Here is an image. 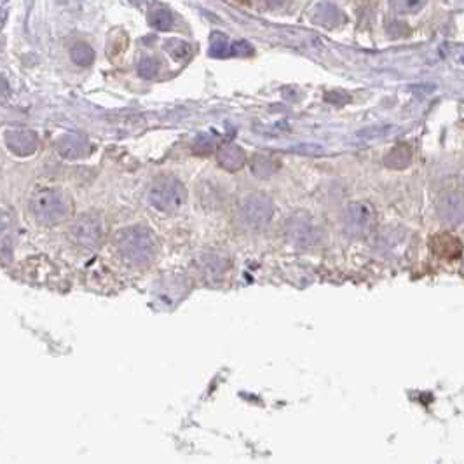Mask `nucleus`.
Segmentation results:
<instances>
[{"label": "nucleus", "instance_id": "6ab92c4d", "mask_svg": "<svg viewBox=\"0 0 464 464\" xmlns=\"http://www.w3.org/2000/svg\"><path fill=\"white\" fill-rule=\"evenodd\" d=\"M164 49L171 55L173 60H185L189 55H191V46L184 41H177V39H171V41H166L164 44Z\"/></svg>", "mask_w": 464, "mask_h": 464}, {"label": "nucleus", "instance_id": "9d476101", "mask_svg": "<svg viewBox=\"0 0 464 464\" xmlns=\"http://www.w3.org/2000/svg\"><path fill=\"white\" fill-rule=\"evenodd\" d=\"M430 248L435 255L442 257V259H458L463 253V245L459 238L454 234H437L430 239Z\"/></svg>", "mask_w": 464, "mask_h": 464}, {"label": "nucleus", "instance_id": "f3484780", "mask_svg": "<svg viewBox=\"0 0 464 464\" xmlns=\"http://www.w3.org/2000/svg\"><path fill=\"white\" fill-rule=\"evenodd\" d=\"M149 23H151L156 30L166 32L173 27V14H171L168 9L159 7V9H154L151 13V16H149Z\"/></svg>", "mask_w": 464, "mask_h": 464}, {"label": "nucleus", "instance_id": "ddd939ff", "mask_svg": "<svg viewBox=\"0 0 464 464\" xmlns=\"http://www.w3.org/2000/svg\"><path fill=\"white\" fill-rule=\"evenodd\" d=\"M250 170L257 178H269L280 170V161L271 154H255L250 159Z\"/></svg>", "mask_w": 464, "mask_h": 464}, {"label": "nucleus", "instance_id": "20e7f679", "mask_svg": "<svg viewBox=\"0 0 464 464\" xmlns=\"http://www.w3.org/2000/svg\"><path fill=\"white\" fill-rule=\"evenodd\" d=\"M273 201L262 194L248 196L239 205V219H241L243 226L253 231L264 229L273 219Z\"/></svg>", "mask_w": 464, "mask_h": 464}, {"label": "nucleus", "instance_id": "4be33fe9", "mask_svg": "<svg viewBox=\"0 0 464 464\" xmlns=\"http://www.w3.org/2000/svg\"><path fill=\"white\" fill-rule=\"evenodd\" d=\"M231 55L232 56H250L253 55V48L246 41H234L231 44Z\"/></svg>", "mask_w": 464, "mask_h": 464}, {"label": "nucleus", "instance_id": "a211bd4d", "mask_svg": "<svg viewBox=\"0 0 464 464\" xmlns=\"http://www.w3.org/2000/svg\"><path fill=\"white\" fill-rule=\"evenodd\" d=\"M210 55L215 58H226L231 55V42L227 41L226 35L213 34L212 44H210Z\"/></svg>", "mask_w": 464, "mask_h": 464}, {"label": "nucleus", "instance_id": "4468645a", "mask_svg": "<svg viewBox=\"0 0 464 464\" xmlns=\"http://www.w3.org/2000/svg\"><path fill=\"white\" fill-rule=\"evenodd\" d=\"M288 234H290V238H294L295 241L301 243V245H313V243H316L318 238V231L314 229V227H311L308 220L304 219H295L294 222H290Z\"/></svg>", "mask_w": 464, "mask_h": 464}, {"label": "nucleus", "instance_id": "aec40b11", "mask_svg": "<svg viewBox=\"0 0 464 464\" xmlns=\"http://www.w3.org/2000/svg\"><path fill=\"white\" fill-rule=\"evenodd\" d=\"M423 6L424 0H391V9L396 14H416Z\"/></svg>", "mask_w": 464, "mask_h": 464}, {"label": "nucleus", "instance_id": "f257e3e1", "mask_svg": "<svg viewBox=\"0 0 464 464\" xmlns=\"http://www.w3.org/2000/svg\"><path fill=\"white\" fill-rule=\"evenodd\" d=\"M30 212L44 226H55L70 215V201L58 189H39L30 199Z\"/></svg>", "mask_w": 464, "mask_h": 464}, {"label": "nucleus", "instance_id": "b1692460", "mask_svg": "<svg viewBox=\"0 0 464 464\" xmlns=\"http://www.w3.org/2000/svg\"><path fill=\"white\" fill-rule=\"evenodd\" d=\"M463 180H464V178H463Z\"/></svg>", "mask_w": 464, "mask_h": 464}, {"label": "nucleus", "instance_id": "39448f33", "mask_svg": "<svg viewBox=\"0 0 464 464\" xmlns=\"http://www.w3.org/2000/svg\"><path fill=\"white\" fill-rule=\"evenodd\" d=\"M344 229L351 236H363L372 231L376 224V210L363 201L349 203L344 210Z\"/></svg>", "mask_w": 464, "mask_h": 464}, {"label": "nucleus", "instance_id": "9b49d317", "mask_svg": "<svg viewBox=\"0 0 464 464\" xmlns=\"http://www.w3.org/2000/svg\"><path fill=\"white\" fill-rule=\"evenodd\" d=\"M58 154L65 159L76 161L89 154V144L84 137L77 133H69L58 140Z\"/></svg>", "mask_w": 464, "mask_h": 464}, {"label": "nucleus", "instance_id": "412c9836", "mask_svg": "<svg viewBox=\"0 0 464 464\" xmlns=\"http://www.w3.org/2000/svg\"><path fill=\"white\" fill-rule=\"evenodd\" d=\"M159 72V62L156 58H144L138 65V74L144 79H152Z\"/></svg>", "mask_w": 464, "mask_h": 464}, {"label": "nucleus", "instance_id": "6e6552de", "mask_svg": "<svg viewBox=\"0 0 464 464\" xmlns=\"http://www.w3.org/2000/svg\"><path fill=\"white\" fill-rule=\"evenodd\" d=\"M6 145L13 154L28 157L39 149V137L32 130H9L6 133Z\"/></svg>", "mask_w": 464, "mask_h": 464}, {"label": "nucleus", "instance_id": "0eeeda50", "mask_svg": "<svg viewBox=\"0 0 464 464\" xmlns=\"http://www.w3.org/2000/svg\"><path fill=\"white\" fill-rule=\"evenodd\" d=\"M438 215L451 226H464V194L447 192L437 203Z\"/></svg>", "mask_w": 464, "mask_h": 464}, {"label": "nucleus", "instance_id": "1a4fd4ad", "mask_svg": "<svg viewBox=\"0 0 464 464\" xmlns=\"http://www.w3.org/2000/svg\"><path fill=\"white\" fill-rule=\"evenodd\" d=\"M311 18H313L314 23L323 28H328V30H334V28L341 27L346 21L344 13L332 2L318 4V6L314 7L313 16Z\"/></svg>", "mask_w": 464, "mask_h": 464}, {"label": "nucleus", "instance_id": "f03ea898", "mask_svg": "<svg viewBox=\"0 0 464 464\" xmlns=\"http://www.w3.org/2000/svg\"><path fill=\"white\" fill-rule=\"evenodd\" d=\"M119 253L133 266L147 264L156 253V238L147 227H131L124 231L119 239Z\"/></svg>", "mask_w": 464, "mask_h": 464}, {"label": "nucleus", "instance_id": "f8f14e48", "mask_svg": "<svg viewBox=\"0 0 464 464\" xmlns=\"http://www.w3.org/2000/svg\"><path fill=\"white\" fill-rule=\"evenodd\" d=\"M245 161L246 157L238 145L226 144L219 149V164L229 173L241 170L245 166Z\"/></svg>", "mask_w": 464, "mask_h": 464}, {"label": "nucleus", "instance_id": "5701e85b", "mask_svg": "<svg viewBox=\"0 0 464 464\" xmlns=\"http://www.w3.org/2000/svg\"><path fill=\"white\" fill-rule=\"evenodd\" d=\"M267 6L273 7V9H278V7H283L287 4V0H266Z\"/></svg>", "mask_w": 464, "mask_h": 464}, {"label": "nucleus", "instance_id": "7ed1b4c3", "mask_svg": "<svg viewBox=\"0 0 464 464\" xmlns=\"http://www.w3.org/2000/svg\"><path fill=\"white\" fill-rule=\"evenodd\" d=\"M187 201V189L177 177H161L149 189V203L163 213H175Z\"/></svg>", "mask_w": 464, "mask_h": 464}, {"label": "nucleus", "instance_id": "423d86ee", "mask_svg": "<svg viewBox=\"0 0 464 464\" xmlns=\"http://www.w3.org/2000/svg\"><path fill=\"white\" fill-rule=\"evenodd\" d=\"M74 239L84 248H98L100 243H102V219L98 215H93V213H88V215H82L81 219L77 220L76 226H74Z\"/></svg>", "mask_w": 464, "mask_h": 464}, {"label": "nucleus", "instance_id": "2eb2a0df", "mask_svg": "<svg viewBox=\"0 0 464 464\" xmlns=\"http://www.w3.org/2000/svg\"><path fill=\"white\" fill-rule=\"evenodd\" d=\"M410 163H412V151L403 144L396 145V147L393 149V151H389V154L384 157V164H386L388 168H391V170H403V168L409 166Z\"/></svg>", "mask_w": 464, "mask_h": 464}, {"label": "nucleus", "instance_id": "dca6fc26", "mask_svg": "<svg viewBox=\"0 0 464 464\" xmlns=\"http://www.w3.org/2000/svg\"><path fill=\"white\" fill-rule=\"evenodd\" d=\"M70 56H72L74 63H77L79 67H89L95 62V51L89 44L86 42H77L70 49Z\"/></svg>", "mask_w": 464, "mask_h": 464}]
</instances>
